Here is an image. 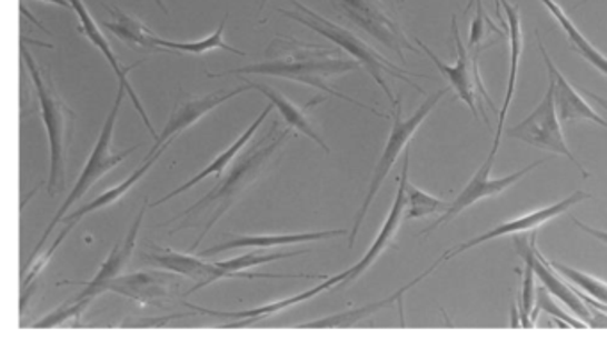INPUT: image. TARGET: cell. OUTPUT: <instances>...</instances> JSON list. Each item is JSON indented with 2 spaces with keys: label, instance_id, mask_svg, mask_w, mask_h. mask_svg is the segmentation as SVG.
I'll return each mask as SVG.
<instances>
[{
  "label": "cell",
  "instance_id": "obj_1",
  "mask_svg": "<svg viewBox=\"0 0 607 350\" xmlns=\"http://www.w3.org/2000/svg\"><path fill=\"white\" fill-rule=\"evenodd\" d=\"M362 64L357 59H348L340 53L337 47L321 43H307L292 36H278L266 49V61L250 64V67L237 68V70L223 71V73H207L209 79L227 76H268L280 79L295 80L310 88L321 89L330 97L340 98L351 106L360 107L364 111L372 112L378 118H389L376 111L375 107L358 102L349 94L334 88L331 80L339 76H346L349 71H357Z\"/></svg>",
  "mask_w": 607,
  "mask_h": 350
},
{
  "label": "cell",
  "instance_id": "obj_2",
  "mask_svg": "<svg viewBox=\"0 0 607 350\" xmlns=\"http://www.w3.org/2000/svg\"><path fill=\"white\" fill-rule=\"evenodd\" d=\"M290 136H292L290 127L281 129L280 121H272L271 130L263 133L259 141L251 142L250 148L237 157L232 168L228 169L225 177L219 178L215 189H210L200 201L191 204L189 209L183 210L166 224L189 219L191 216H200V213L207 216L206 227L198 236L197 242L191 246V251H195L201 244V240L209 236L216 222L223 218L225 213L241 200V196L266 173L272 160L278 159V151L289 141Z\"/></svg>",
  "mask_w": 607,
  "mask_h": 350
},
{
  "label": "cell",
  "instance_id": "obj_3",
  "mask_svg": "<svg viewBox=\"0 0 607 350\" xmlns=\"http://www.w3.org/2000/svg\"><path fill=\"white\" fill-rule=\"evenodd\" d=\"M23 62L28 67L32 84L37 89L38 103H40L41 120L46 123L49 136L50 171L49 194L54 198L67 189V162L70 153V144L73 138V120L76 112L63 102L54 89L52 77L40 68L26 44H20Z\"/></svg>",
  "mask_w": 607,
  "mask_h": 350
},
{
  "label": "cell",
  "instance_id": "obj_4",
  "mask_svg": "<svg viewBox=\"0 0 607 350\" xmlns=\"http://www.w3.org/2000/svg\"><path fill=\"white\" fill-rule=\"evenodd\" d=\"M292 6H295L296 11L280 8L278 9V13L290 18V20H296V22L301 23V26L309 27L312 31L321 34L322 38H327L331 43H336L337 47L346 50L351 58L357 59V61L362 64V68H366L367 73L376 80V84L384 89V93L387 94L390 102H396V98H394V93L390 91L389 84H387V80H385V76H392L394 79L407 82L408 86H411L416 91H419L420 94L425 93V89L419 88V86L410 79V76L422 77V79H428V76L396 67L389 59H385L380 52H376L371 44H367L360 36L349 31L346 27L339 26V23L331 22L328 18H322L321 14L316 13V11L307 8V6L301 4L298 0H292Z\"/></svg>",
  "mask_w": 607,
  "mask_h": 350
},
{
  "label": "cell",
  "instance_id": "obj_5",
  "mask_svg": "<svg viewBox=\"0 0 607 350\" xmlns=\"http://www.w3.org/2000/svg\"><path fill=\"white\" fill-rule=\"evenodd\" d=\"M126 94L127 89L123 88V86H118L117 98H115L111 112H109L108 118H106V123H103L102 130H100L99 141H97L93 151H91L88 164H86L84 169H82L81 177H79L76 186H73L72 192H70V196H68L67 200L63 201V204L59 207V210L56 212L52 221H50L49 227H47V230L43 231V236H41L37 248L32 249L29 262L38 257V253H40L43 244H46L49 237L54 233L58 222L63 221L68 210L72 209V204L77 203L79 200H82V198L88 194L91 187L99 182L100 178L106 177L111 169L117 168L120 162H123L127 157L132 156V153H135V151L141 147V142H138V144H135V147L127 148V150L120 151V153H115V151L111 150L115 127H117L118 114H120L121 103H123V98H126Z\"/></svg>",
  "mask_w": 607,
  "mask_h": 350
},
{
  "label": "cell",
  "instance_id": "obj_6",
  "mask_svg": "<svg viewBox=\"0 0 607 350\" xmlns=\"http://www.w3.org/2000/svg\"><path fill=\"white\" fill-rule=\"evenodd\" d=\"M449 89L451 88L447 86V88L440 89L437 93L431 94V97H429L428 100L410 116V118H402L401 98H396V102L392 103V130H390L389 139H387V144H385L384 153H381L380 159L376 162L371 183H369V191H367L366 198H364L362 207H360V210L357 212V218H355L354 228H351V233H349V249H354L355 240H357L358 231H360L364 221H366L367 212H369L372 201H375L376 196L380 192V187L384 186L385 178H387V174L390 173V169L396 164L399 153H401L405 148H408V142L414 138V133L420 129V124L425 123L426 118L434 112L435 107H437L438 103H440V100L446 97Z\"/></svg>",
  "mask_w": 607,
  "mask_h": 350
},
{
  "label": "cell",
  "instance_id": "obj_7",
  "mask_svg": "<svg viewBox=\"0 0 607 350\" xmlns=\"http://www.w3.org/2000/svg\"><path fill=\"white\" fill-rule=\"evenodd\" d=\"M141 262L157 267L162 271H171L175 274L195 281L189 293L206 289L209 284L219 280H328L327 276L318 274H271V272L227 271L218 262H206L203 257L177 253L173 249L152 248L141 257Z\"/></svg>",
  "mask_w": 607,
  "mask_h": 350
},
{
  "label": "cell",
  "instance_id": "obj_8",
  "mask_svg": "<svg viewBox=\"0 0 607 350\" xmlns=\"http://www.w3.org/2000/svg\"><path fill=\"white\" fill-rule=\"evenodd\" d=\"M330 4L339 17L398 53L401 61L405 50L419 52L402 31L394 0H330Z\"/></svg>",
  "mask_w": 607,
  "mask_h": 350
},
{
  "label": "cell",
  "instance_id": "obj_9",
  "mask_svg": "<svg viewBox=\"0 0 607 350\" xmlns=\"http://www.w3.org/2000/svg\"><path fill=\"white\" fill-rule=\"evenodd\" d=\"M451 29L456 43V52H458V61L452 67L440 61L438 56H435L434 50L429 49L425 41H420L419 38H416V41L419 43L420 49L425 50L429 58H431V61L437 64L438 71L446 77L449 88L455 89L461 102L469 106L474 118L479 120L478 109H481L482 118L490 124L488 114H485V109H482V102L494 107V111H496V106L491 102L487 88L482 84L481 73H479V52H469V49H465L464 41L460 38V29H458V18L456 17L451 18Z\"/></svg>",
  "mask_w": 607,
  "mask_h": 350
},
{
  "label": "cell",
  "instance_id": "obj_10",
  "mask_svg": "<svg viewBox=\"0 0 607 350\" xmlns=\"http://www.w3.org/2000/svg\"><path fill=\"white\" fill-rule=\"evenodd\" d=\"M506 136L509 139L526 142L529 147L549 151L554 156L567 157L571 164L579 169L580 177L589 178L585 166L580 164L577 157L571 153L567 139L563 136L561 120H559L556 103H554L553 80L549 79V89H547L540 106L536 107L535 111L527 116L526 120L506 130Z\"/></svg>",
  "mask_w": 607,
  "mask_h": 350
},
{
  "label": "cell",
  "instance_id": "obj_11",
  "mask_svg": "<svg viewBox=\"0 0 607 350\" xmlns=\"http://www.w3.org/2000/svg\"><path fill=\"white\" fill-rule=\"evenodd\" d=\"M497 151H499V148H491L490 156L482 162L481 168L474 173V177L470 178V182L465 186L460 196L449 203V209H447L434 224H429V228L420 231L419 237H426L429 236V233H434L435 230H438L442 224H447V222H451L456 216H460L464 210L470 209V207L478 203V201L485 200V198L499 196L500 192H505L509 187L520 182L526 174L531 173L536 168H540V166H544L545 162H547V159L536 160V162H531V164L526 166V168L520 169V171H515V173L506 174V177L502 178H491V169H494V162H496Z\"/></svg>",
  "mask_w": 607,
  "mask_h": 350
},
{
  "label": "cell",
  "instance_id": "obj_12",
  "mask_svg": "<svg viewBox=\"0 0 607 350\" xmlns=\"http://www.w3.org/2000/svg\"><path fill=\"white\" fill-rule=\"evenodd\" d=\"M180 284L182 280L175 272L141 271L118 276L106 284L103 292L118 293L141 307H161L179 293Z\"/></svg>",
  "mask_w": 607,
  "mask_h": 350
},
{
  "label": "cell",
  "instance_id": "obj_13",
  "mask_svg": "<svg viewBox=\"0 0 607 350\" xmlns=\"http://www.w3.org/2000/svg\"><path fill=\"white\" fill-rule=\"evenodd\" d=\"M245 91H250V86L245 84L241 88L232 89V91H218V93H210L207 97H192V94L180 91L175 98L170 120L165 124L162 132L157 136L156 144H153L152 150L148 151V156L156 153L166 142L179 139L180 132L188 130L189 127L200 121L203 116L215 111L219 106H223L230 98L245 93Z\"/></svg>",
  "mask_w": 607,
  "mask_h": 350
},
{
  "label": "cell",
  "instance_id": "obj_14",
  "mask_svg": "<svg viewBox=\"0 0 607 350\" xmlns=\"http://www.w3.org/2000/svg\"><path fill=\"white\" fill-rule=\"evenodd\" d=\"M591 200V196L585 191H576L574 194L568 196L565 200L558 201V203L549 204L545 209L535 210V212L526 213L523 218L514 219V221L502 222L499 227L491 228V230L485 231L481 236L474 237V239L461 242V244L452 248L451 251L444 253V262L451 260V258L458 257V254L469 251V249L476 248V246L485 244L490 240L500 239L506 236H517V233H524V231L538 230L544 227L545 222L553 221L554 218H558L561 213L568 212L571 207L583 203V201Z\"/></svg>",
  "mask_w": 607,
  "mask_h": 350
},
{
  "label": "cell",
  "instance_id": "obj_15",
  "mask_svg": "<svg viewBox=\"0 0 607 350\" xmlns=\"http://www.w3.org/2000/svg\"><path fill=\"white\" fill-rule=\"evenodd\" d=\"M408 174H410V150L407 148V156H405V160H402L401 177H399L398 194H396V200H394L389 218L384 222V227H381L380 233L376 237L369 251L364 254L362 260H360L357 266L349 269V274L348 278H346L345 283H340L336 289L349 287L354 281H357L358 278H360L364 272L369 271V269L375 266L376 260L394 244V239L398 236L401 222L405 221V213H407V186L408 182H410V177H408Z\"/></svg>",
  "mask_w": 607,
  "mask_h": 350
},
{
  "label": "cell",
  "instance_id": "obj_16",
  "mask_svg": "<svg viewBox=\"0 0 607 350\" xmlns=\"http://www.w3.org/2000/svg\"><path fill=\"white\" fill-rule=\"evenodd\" d=\"M348 274L349 269L348 271L342 272V274L331 276V278H328L325 283L318 284V287H314V289L307 290V292L298 293V296H292V298L280 299V301L271 302V304H263V307L253 308V310L218 311L195 307V304H189V302H183V304H186V308H189V310L197 311V313H200V316L236 320V322H228V324L221 326V328H245V326L255 324V322H260V320L268 319V317L277 316V313H281V311L289 310V308L296 307V304H299V302L309 301V299L316 298V296L325 292V290L339 287L340 283H345Z\"/></svg>",
  "mask_w": 607,
  "mask_h": 350
},
{
  "label": "cell",
  "instance_id": "obj_17",
  "mask_svg": "<svg viewBox=\"0 0 607 350\" xmlns=\"http://www.w3.org/2000/svg\"><path fill=\"white\" fill-rule=\"evenodd\" d=\"M68 2H70L73 11H76L77 18H79V23H81L79 29H81L82 34H84L86 38H88V40H90L91 43H93L94 47L102 52L103 58H106V61L109 62V67H111L112 71H115V76L118 77V82H120V86H123V88L127 89V93H129L130 97V102L135 103L136 111H138L139 116L143 118L148 132L152 133L153 139H157V133L156 130H153L152 121H150V118H148L145 107L141 106V102H139L138 94H136L135 88H132L129 80V71L138 68L139 62H136V64H132V67L129 68L121 67V62L118 61L117 53H115V50L111 49V43H109L108 38L102 34L99 26H97V22H94V18L91 17L90 9H88V6H86L84 0H68Z\"/></svg>",
  "mask_w": 607,
  "mask_h": 350
},
{
  "label": "cell",
  "instance_id": "obj_18",
  "mask_svg": "<svg viewBox=\"0 0 607 350\" xmlns=\"http://www.w3.org/2000/svg\"><path fill=\"white\" fill-rule=\"evenodd\" d=\"M538 36V47H540L541 58H544L545 67L549 71V79L554 82V103L558 111L559 120L561 121H594L607 130V121L603 116L598 114L591 106H588L585 98L577 93V89L568 82L567 77L563 76L559 68L554 64L549 52L545 49L544 41L540 34Z\"/></svg>",
  "mask_w": 607,
  "mask_h": 350
},
{
  "label": "cell",
  "instance_id": "obj_19",
  "mask_svg": "<svg viewBox=\"0 0 607 350\" xmlns=\"http://www.w3.org/2000/svg\"><path fill=\"white\" fill-rule=\"evenodd\" d=\"M148 200L150 198H145L143 204H141V209H139L138 216H136L135 222H132V227L127 231L126 237L112 248L108 260L100 266V271L88 283V287L77 296V299L97 298V296L103 293V289H106V284L109 281L115 280V278L121 276V272L126 271V267L130 262V257L135 253L136 244H138L139 228L143 224L145 213H147V209L150 207Z\"/></svg>",
  "mask_w": 607,
  "mask_h": 350
},
{
  "label": "cell",
  "instance_id": "obj_20",
  "mask_svg": "<svg viewBox=\"0 0 607 350\" xmlns=\"http://www.w3.org/2000/svg\"><path fill=\"white\" fill-rule=\"evenodd\" d=\"M529 258H531L533 267H535V274L545 289L553 293L554 298H558L559 301L565 302L570 308L571 313L577 319L585 320L586 324L594 326L595 311L594 308H589L579 293L574 290L571 284L565 283L559 278V272L554 269L549 258H545L541 254L538 244H536V231L529 237Z\"/></svg>",
  "mask_w": 607,
  "mask_h": 350
},
{
  "label": "cell",
  "instance_id": "obj_21",
  "mask_svg": "<svg viewBox=\"0 0 607 350\" xmlns=\"http://www.w3.org/2000/svg\"><path fill=\"white\" fill-rule=\"evenodd\" d=\"M444 262V257L438 258L437 262L434 266L426 269L422 274L417 276L416 280L410 281V283L405 284L398 292H394L390 298L381 299V301L371 302V304H366V307L355 308V310L342 311V313H336V316L322 317L319 320H312V322H307V324L298 326V328L309 329V328H354V326L360 324L364 320L369 319V317L380 313L381 310H387V308H392L396 302H399L402 308V298L405 293L410 292L416 284H419L420 281H425L431 272L437 271V267Z\"/></svg>",
  "mask_w": 607,
  "mask_h": 350
},
{
  "label": "cell",
  "instance_id": "obj_22",
  "mask_svg": "<svg viewBox=\"0 0 607 350\" xmlns=\"http://www.w3.org/2000/svg\"><path fill=\"white\" fill-rule=\"evenodd\" d=\"M500 6L505 9L506 22H508L509 36V76L508 84H506V98L502 111L499 112V123H497L496 138H494V147H500V139L505 133L506 114H508L509 106L514 102L515 89H517L518 64H520V56L524 49L523 20H520V9L511 4L509 0H500Z\"/></svg>",
  "mask_w": 607,
  "mask_h": 350
},
{
  "label": "cell",
  "instance_id": "obj_23",
  "mask_svg": "<svg viewBox=\"0 0 607 350\" xmlns=\"http://www.w3.org/2000/svg\"><path fill=\"white\" fill-rule=\"evenodd\" d=\"M346 230H321L307 231V233H287V236H246L236 237V239L225 240L221 244L201 251L200 257H210V254L225 253L230 249H272L278 246L304 244V242H322V240L345 237Z\"/></svg>",
  "mask_w": 607,
  "mask_h": 350
},
{
  "label": "cell",
  "instance_id": "obj_24",
  "mask_svg": "<svg viewBox=\"0 0 607 350\" xmlns=\"http://www.w3.org/2000/svg\"><path fill=\"white\" fill-rule=\"evenodd\" d=\"M272 103H269V106H266V109H263L262 112H260L259 118L253 121V123L248 127V130L246 132H242L241 136H239V139H237L233 144H230V147L227 148V150L223 151V153H219L218 157H215V160L210 162L209 166H207L201 173H198L197 177H192L189 182L183 183V186L177 187L175 191H171L170 194L162 196L161 200H157L156 203H150V207H153V209H157V207H161V204L168 203V201L173 200L175 196L182 194V192L189 191V189H192V187L197 186V183H200L201 180H206V178L209 177H218L221 178V174H223L225 169L228 168V164L232 162L233 159H236L237 156H239V151L242 150V148L250 142V139L253 138V133L257 132V129H260V124L266 121V118H268L269 112L272 111Z\"/></svg>",
  "mask_w": 607,
  "mask_h": 350
},
{
  "label": "cell",
  "instance_id": "obj_25",
  "mask_svg": "<svg viewBox=\"0 0 607 350\" xmlns=\"http://www.w3.org/2000/svg\"><path fill=\"white\" fill-rule=\"evenodd\" d=\"M245 84L250 86V89H255V91H260L263 97L268 98L269 103L277 107L281 118L286 120L287 127L298 130L299 133H304V136H307V138L312 139V141L316 142V144H318V147L321 148L325 153H330V147H328L325 139L319 136L318 130L314 129V124L310 123L309 118H307V112H305V109H309V106H305L304 109H299L298 106L290 102L286 94L280 93L278 89L271 88V86L268 84L251 82V80H245Z\"/></svg>",
  "mask_w": 607,
  "mask_h": 350
},
{
  "label": "cell",
  "instance_id": "obj_26",
  "mask_svg": "<svg viewBox=\"0 0 607 350\" xmlns=\"http://www.w3.org/2000/svg\"><path fill=\"white\" fill-rule=\"evenodd\" d=\"M171 142L173 141L162 144V147L159 148L156 153H152V156H147L143 166L136 169L135 173L130 174L126 182H121L120 186L115 187V189H111V191L103 192V194L99 196L97 200L82 204L81 209L70 213V216H67V218L63 219V222H77V224H79V221H81L82 218H86V216H90V213L93 212H99V210L102 209H108V207H111V204L118 203V201H120L121 198H123V196H126L127 192H129L130 189H132V187H135L136 183H138L139 180H141V178H143L145 174L150 171V169H152V166L156 164L157 160L165 156V151L168 150Z\"/></svg>",
  "mask_w": 607,
  "mask_h": 350
},
{
  "label": "cell",
  "instance_id": "obj_27",
  "mask_svg": "<svg viewBox=\"0 0 607 350\" xmlns=\"http://www.w3.org/2000/svg\"><path fill=\"white\" fill-rule=\"evenodd\" d=\"M540 2L545 8L549 9V13L553 14L554 20L561 26L563 31L568 36L571 49L576 50L580 58L586 59L591 67L597 68L603 76L607 77L606 56H604L600 50L595 49L594 44L586 40L583 32L577 29L576 23L571 22L568 14L563 11L561 6H559L556 0H540Z\"/></svg>",
  "mask_w": 607,
  "mask_h": 350
},
{
  "label": "cell",
  "instance_id": "obj_28",
  "mask_svg": "<svg viewBox=\"0 0 607 350\" xmlns=\"http://www.w3.org/2000/svg\"><path fill=\"white\" fill-rule=\"evenodd\" d=\"M106 9L112 17V22L102 23L108 31L120 38L123 43L136 47V49L156 50V47H153L156 32L150 31L138 17L126 13L120 8H112V6H106Z\"/></svg>",
  "mask_w": 607,
  "mask_h": 350
},
{
  "label": "cell",
  "instance_id": "obj_29",
  "mask_svg": "<svg viewBox=\"0 0 607 350\" xmlns=\"http://www.w3.org/2000/svg\"><path fill=\"white\" fill-rule=\"evenodd\" d=\"M228 13L221 18L218 29L215 34L207 36L206 40L191 41V43H177V41H168L161 36H156L153 40V47L159 52H177V53H192V56H201V53L210 52V50L221 49L228 50V52L236 53L239 58H245L246 52L242 50L233 49L230 44L223 41V29L227 23Z\"/></svg>",
  "mask_w": 607,
  "mask_h": 350
},
{
  "label": "cell",
  "instance_id": "obj_30",
  "mask_svg": "<svg viewBox=\"0 0 607 350\" xmlns=\"http://www.w3.org/2000/svg\"><path fill=\"white\" fill-rule=\"evenodd\" d=\"M515 249L523 257L526 267H524L523 289L518 292V311H520V320L523 328H535V322L531 320L533 308H535V267H533L531 258H529V239L517 233L514 239Z\"/></svg>",
  "mask_w": 607,
  "mask_h": 350
},
{
  "label": "cell",
  "instance_id": "obj_31",
  "mask_svg": "<svg viewBox=\"0 0 607 350\" xmlns=\"http://www.w3.org/2000/svg\"><path fill=\"white\" fill-rule=\"evenodd\" d=\"M447 209H449V201H444L442 198H435V196L428 194V192L422 191L419 187L411 186L408 182L405 221L428 218V216H442Z\"/></svg>",
  "mask_w": 607,
  "mask_h": 350
},
{
  "label": "cell",
  "instance_id": "obj_32",
  "mask_svg": "<svg viewBox=\"0 0 607 350\" xmlns=\"http://www.w3.org/2000/svg\"><path fill=\"white\" fill-rule=\"evenodd\" d=\"M310 249H304V251H271V249H255L251 253L242 254V257L230 258L225 262H218L219 266L227 269V271H248L253 267L266 266V263L278 262L283 258L304 257L309 254Z\"/></svg>",
  "mask_w": 607,
  "mask_h": 350
},
{
  "label": "cell",
  "instance_id": "obj_33",
  "mask_svg": "<svg viewBox=\"0 0 607 350\" xmlns=\"http://www.w3.org/2000/svg\"><path fill=\"white\" fill-rule=\"evenodd\" d=\"M554 269L559 272V274L565 276L568 281H570L574 287L583 290L586 296L589 298L597 299L598 302H604L607 304V283L606 281L598 280L595 276L586 274V272L577 271V269H571L567 263L556 262V260H550Z\"/></svg>",
  "mask_w": 607,
  "mask_h": 350
},
{
  "label": "cell",
  "instance_id": "obj_34",
  "mask_svg": "<svg viewBox=\"0 0 607 350\" xmlns=\"http://www.w3.org/2000/svg\"><path fill=\"white\" fill-rule=\"evenodd\" d=\"M541 311H545L547 316L554 317V319L558 320V324L561 326V328H589L585 320H580L577 319V317L565 313V311H563L561 308L554 302L553 293L545 289L544 284L536 287V307L533 308L531 313V320L535 322V324Z\"/></svg>",
  "mask_w": 607,
  "mask_h": 350
},
{
  "label": "cell",
  "instance_id": "obj_35",
  "mask_svg": "<svg viewBox=\"0 0 607 350\" xmlns=\"http://www.w3.org/2000/svg\"><path fill=\"white\" fill-rule=\"evenodd\" d=\"M93 299H73V301L64 302L63 307H59L58 310L52 311L46 319H41L40 322L32 326V328H56V326L67 324L68 320L81 319L86 308L90 307Z\"/></svg>",
  "mask_w": 607,
  "mask_h": 350
},
{
  "label": "cell",
  "instance_id": "obj_36",
  "mask_svg": "<svg viewBox=\"0 0 607 350\" xmlns=\"http://www.w3.org/2000/svg\"><path fill=\"white\" fill-rule=\"evenodd\" d=\"M491 32L502 36V31H500L499 27L494 26L490 18H488V14L485 13L481 0H478V13H476L472 26H470V52H479V50H481L482 41L487 40Z\"/></svg>",
  "mask_w": 607,
  "mask_h": 350
},
{
  "label": "cell",
  "instance_id": "obj_37",
  "mask_svg": "<svg viewBox=\"0 0 607 350\" xmlns=\"http://www.w3.org/2000/svg\"><path fill=\"white\" fill-rule=\"evenodd\" d=\"M571 222H574V224H576L580 231H585V233H588L589 237H594V239H597L598 242H603V244L607 246V231L588 227V224H585V222L579 221V219L576 218H571Z\"/></svg>",
  "mask_w": 607,
  "mask_h": 350
},
{
  "label": "cell",
  "instance_id": "obj_38",
  "mask_svg": "<svg viewBox=\"0 0 607 350\" xmlns=\"http://www.w3.org/2000/svg\"><path fill=\"white\" fill-rule=\"evenodd\" d=\"M580 91L586 94V97L591 98V100H595V102L598 103V106L603 107L604 111L607 112V98L600 97V94L594 93L591 89L585 88V86H580Z\"/></svg>",
  "mask_w": 607,
  "mask_h": 350
},
{
  "label": "cell",
  "instance_id": "obj_39",
  "mask_svg": "<svg viewBox=\"0 0 607 350\" xmlns=\"http://www.w3.org/2000/svg\"><path fill=\"white\" fill-rule=\"evenodd\" d=\"M494 6H496V17L499 18V20H502V23L508 27V22H506L505 17H502V6H500V0H494Z\"/></svg>",
  "mask_w": 607,
  "mask_h": 350
},
{
  "label": "cell",
  "instance_id": "obj_40",
  "mask_svg": "<svg viewBox=\"0 0 607 350\" xmlns=\"http://www.w3.org/2000/svg\"><path fill=\"white\" fill-rule=\"evenodd\" d=\"M41 2H49V4L61 6V8H72L68 0H41Z\"/></svg>",
  "mask_w": 607,
  "mask_h": 350
},
{
  "label": "cell",
  "instance_id": "obj_41",
  "mask_svg": "<svg viewBox=\"0 0 607 350\" xmlns=\"http://www.w3.org/2000/svg\"><path fill=\"white\" fill-rule=\"evenodd\" d=\"M474 4H476V0H469V2H467V8H465V13H469Z\"/></svg>",
  "mask_w": 607,
  "mask_h": 350
},
{
  "label": "cell",
  "instance_id": "obj_42",
  "mask_svg": "<svg viewBox=\"0 0 607 350\" xmlns=\"http://www.w3.org/2000/svg\"><path fill=\"white\" fill-rule=\"evenodd\" d=\"M156 2H157V6H159V8H161L166 14L170 13V11H168V8H166V6L162 4V0H156Z\"/></svg>",
  "mask_w": 607,
  "mask_h": 350
},
{
  "label": "cell",
  "instance_id": "obj_43",
  "mask_svg": "<svg viewBox=\"0 0 607 350\" xmlns=\"http://www.w3.org/2000/svg\"><path fill=\"white\" fill-rule=\"evenodd\" d=\"M268 2H269V0H260L259 13H262L263 8H266V6H268Z\"/></svg>",
  "mask_w": 607,
  "mask_h": 350
}]
</instances>
